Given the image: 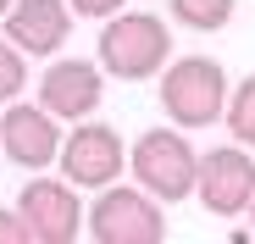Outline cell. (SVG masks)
<instances>
[{
  "label": "cell",
  "mask_w": 255,
  "mask_h": 244,
  "mask_svg": "<svg viewBox=\"0 0 255 244\" xmlns=\"http://www.w3.org/2000/svg\"><path fill=\"white\" fill-rule=\"evenodd\" d=\"M61 117H50L45 106H22L11 100L6 117H0V150H6L22 172H45L56 167V155H61Z\"/></svg>",
  "instance_id": "cell-9"
},
{
  "label": "cell",
  "mask_w": 255,
  "mask_h": 244,
  "mask_svg": "<svg viewBox=\"0 0 255 244\" xmlns=\"http://www.w3.org/2000/svg\"><path fill=\"white\" fill-rule=\"evenodd\" d=\"M72 6V17H95V22H106V17H117L128 0H67Z\"/></svg>",
  "instance_id": "cell-14"
},
{
  "label": "cell",
  "mask_w": 255,
  "mask_h": 244,
  "mask_svg": "<svg viewBox=\"0 0 255 244\" xmlns=\"http://www.w3.org/2000/svg\"><path fill=\"white\" fill-rule=\"evenodd\" d=\"M250 217H255V200H250Z\"/></svg>",
  "instance_id": "cell-17"
},
{
  "label": "cell",
  "mask_w": 255,
  "mask_h": 244,
  "mask_svg": "<svg viewBox=\"0 0 255 244\" xmlns=\"http://www.w3.org/2000/svg\"><path fill=\"white\" fill-rule=\"evenodd\" d=\"M22 89H28V56L0 33V106H11Z\"/></svg>",
  "instance_id": "cell-13"
},
{
  "label": "cell",
  "mask_w": 255,
  "mask_h": 244,
  "mask_svg": "<svg viewBox=\"0 0 255 244\" xmlns=\"http://www.w3.org/2000/svg\"><path fill=\"white\" fill-rule=\"evenodd\" d=\"M56 167L67 183L78 189H106L128 172V144L117 128H106V122H72V133L61 139V155H56Z\"/></svg>",
  "instance_id": "cell-5"
},
{
  "label": "cell",
  "mask_w": 255,
  "mask_h": 244,
  "mask_svg": "<svg viewBox=\"0 0 255 244\" xmlns=\"http://www.w3.org/2000/svg\"><path fill=\"white\" fill-rule=\"evenodd\" d=\"M17 211H22L33 244H72L89 222V211L78 206V183H67V178H28L17 194Z\"/></svg>",
  "instance_id": "cell-7"
},
{
  "label": "cell",
  "mask_w": 255,
  "mask_h": 244,
  "mask_svg": "<svg viewBox=\"0 0 255 244\" xmlns=\"http://www.w3.org/2000/svg\"><path fill=\"white\" fill-rule=\"evenodd\" d=\"M222 122H228V133H233L239 144L255 150V72L244 78L239 89H228V111H222Z\"/></svg>",
  "instance_id": "cell-12"
},
{
  "label": "cell",
  "mask_w": 255,
  "mask_h": 244,
  "mask_svg": "<svg viewBox=\"0 0 255 244\" xmlns=\"http://www.w3.org/2000/svg\"><path fill=\"white\" fill-rule=\"evenodd\" d=\"M95 61L106 67V78L117 84H150L161 78V67L172 61V28H166L155 11H117L100 22L95 39Z\"/></svg>",
  "instance_id": "cell-1"
},
{
  "label": "cell",
  "mask_w": 255,
  "mask_h": 244,
  "mask_svg": "<svg viewBox=\"0 0 255 244\" xmlns=\"http://www.w3.org/2000/svg\"><path fill=\"white\" fill-rule=\"evenodd\" d=\"M172 6V17L194 33H222L233 22V0H166Z\"/></svg>",
  "instance_id": "cell-11"
},
{
  "label": "cell",
  "mask_w": 255,
  "mask_h": 244,
  "mask_svg": "<svg viewBox=\"0 0 255 244\" xmlns=\"http://www.w3.org/2000/svg\"><path fill=\"white\" fill-rule=\"evenodd\" d=\"M128 172H133L139 189H150L161 206H172V200H189L194 194V178H200V155L194 144L183 139V128H150L139 133V144L128 150Z\"/></svg>",
  "instance_id": "cell-3"
},
{
  "label": "cell",
  "mask_w": 255,
  "mask_h": 244,
  "mask_svg": "<svg viewBox=\"0 0 255 244\" xmlns=\"http://www.w3.org/2000/svg\"><path fill=\"white\" fill-rule=\"evenodd\" d=\"M0 244H33V239H28L22 211H0Z\"/></svg>",
  "instance_id": "cell-15"
},
{
  "label": "cell",
  "mask_w": 255,
  "mask_h": 244,
  "mask_svg": "<svg viewBox=\"0 0 255 244\" xmlns=\"http://www.w3.org/2000/svg\"><path fill=\"white\" fill-rule=\"evenodd\" d=\"M194 200L211 217H244L255 200V155L250 144H217L200 155V178H194Z\"/></svg>",
  "instance_id": "cell-6"
},
{
  "label": "cell",
  "mask_w": 255,
  "mask_h": 244,
  "mask_svg": "<svg viewBox=\"0 0 255 244\" xmlns=\"http://www.w3.org/2000/svg\"><path fill=\"white\" fill-rule=\"evenodd\" d=\"M0 28L22 56H56L72 33V6L67 0H11Z\"/></svg>",
  "instance_id": "cell-10"
},
{
  "label": "cell",
  "mask_w": 255,
  "mask_h": 244,
  "mask_svg": "<svg viewBox=\"0 0 255 244\" xmlns=\"http://www.w3.org/2000/svg\"><path fill=\"white\" fill-rule=\"evenodd\" d=\"M6 11H11V0H0V17H6Z\"/></svg>",
  "instance_id": "cell-16"
},
{
  "label": "cell",
  "mask_w": 255,
  "mask_h": 244,
  "mask_svg": "<svg viewBox=\"0 0 255 244\" xmlns=\"http://www.w3.org/2000/svg\"><path fill=\"white\" fill-rule=\"evenodd\" d=\"M106 100V67L100 61H78V56H56L39 78V106L61 122H83L95 117Z\"/></svg>",
  "instance_id": "cell-8"
},
{
  "label": "cell",
  "mask_w": 255,
  "mask_h": 244,
  "mask_svg": "<svg viewBox=\"0 0 255 244\" xmlns=\"http://www.w3.org/2000/svg\"><path fill=\"white\" fill-rule=\"evenodd\" d=\"M228 72L217 56H178L161 67V111L166 122H178V128H211V122H222L228 111Z\"/></svg>",
  "instance_id": "cell-2"
},
{
  "label": "cell",
  "mask_w": 255,
  "mask_h": 244,
  "mask_svg": "<svg viewBox=\"0 0 255 244\" xmlns=\"http://www.w3.org/2000/svg\"><path fill=\"white\" fill-rule=\"evenodd\" d=\"M89 239L95 244H161L166 239V217L161 200L139 183H106L100 200L89 206Z\"/></svg>",
  "instance_id": "cell-4"
}]
</instances>
